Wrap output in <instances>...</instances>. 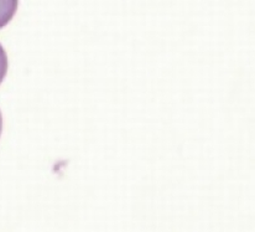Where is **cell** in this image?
Instances as JSON below:
<instances>
[{
  "label": "cell",
  "mask_w": 255,
  "mask_h": 232,
  "mask_svg": "<svg viewBox=\"0 0 255 232\" xmlns=\"http://www.w3.org/2000/svg\"><path fill=\"white\" fill-rule=\"evenodd\" d=\"M17 9V1L15 0H0V27L5 26Z\"/></svg>",
  "instance_id": "1"
},
{
  "label": "cell",
  "mask_w": 255,
  "mask_h": 232,
  "mask_svg": "<svg viewBox=\"0 0 255 232\" xmlns=\"http://www.w3.org/2000/svg\"><path fill=\"white\" fill-rule=\"evenodd\" d=\"M7 72V56L4 47L0 45V83L4 80L5 75Z\"/></svg>",
  "instance_id": "2"
},
{
  "label": "cell",
  "mask_w": 255,
  "mask_h": 232,
  "mask_svg": "<svg viewBox=\"0 0 255 232\" xmlns=\"http://www.w3.org/2000/svg\"><path fill=\"white\" fill-rule=\"evenodd\" d=\"M1 129H2V117H1V113H0V134H1Z\"/></svg>",
  "instance_id": "3"
}]
</instances>
